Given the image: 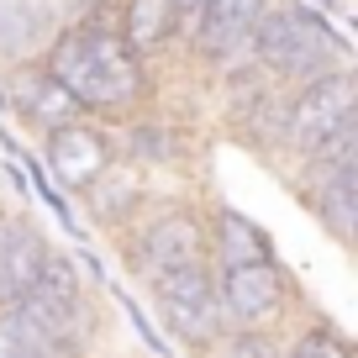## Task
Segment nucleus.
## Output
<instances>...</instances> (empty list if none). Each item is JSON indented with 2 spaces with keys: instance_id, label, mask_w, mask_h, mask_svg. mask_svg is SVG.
<instances>
[{
  "instance_id": "nucleus-1",
  "label": "nucleus",
  "mask_w": 358,
  "mask_h": 358,
  "mask_svg": "<svg viewBox=\"0 0 358 358\" xmlns=\"http://www.w3.org/2000/svg\"><path fill=\"white\" fill-rule=\"evenodd\" d=\"M43 69L64 85L74 111L95 127H122L127 116L153 106V64H143L122 43L111 11L58 27L43 53Z\"/></svg>"
},
{
  "instance_id": "nucleus-2",
  "label": "nucleus",
  "mask_w": 358,
  "mask_h": 358,
  "mask_svg": "<svg viewBox=\"0 0 358 358\" xmlns=\"http://www.w3.org/2000/svg\"><path fill=\"white\" fill-rule=\"evenodd\" d=\"M248 64L268 85L295 95L301 85L332 74V69H353V43H348V27H337L332 16L311 11L301 0H274L248 43Z\"/></svg>"
},
{
  "instance_id": "nucleus-3",
  "label": "nucleus",
  "mask_w": 358,
  "mask_h": 358,
  "mask_svg": "<svg viewBox=\"0 0 358 358\" xmlns=\"http://www.w3.org/2000/svg\"><path fill=\"white\" fill-rule=\"evenodd\" d=\"M116 237H122L127 274H132L137 285H153V280H164V274L206 264V216H201V206H190V201L148 206V211Z\"/></svg>"
},
{
  "instance_id": "nucleus-4",
  "label": "nucleus",
  "mask_w": 358,
  "mask_h": 358,
  "mask_svg": "<svg viewBox=\"0 0 358 358\" xmlns=\"http://www.w3.org/2000/svg\"><path fill=\"white\" fill-rule=\"evenodd\" d=\"M153 295V316L164 327V337L174 348H185V358H211L227 337L222 322V301H216V268L211 264H190L179 274L148 285Z\"/></svg>"
},
{
  "instance_id": "nucleus-5",
  "label": "nucleus",
  "mask_w": 358,
  "mask_h": 358,
  "mask_svg": "<svg viewBox=\"0 0 358 358\" xmlns=\"http://www.w3.org/2000/svg\"><path fill=\"white\" fill-rule=\"evenodd\" d=\"M216 301H222L227 332H268L280 337L295 311V280L280 258L248 268H222L216 274Z\"/></svg>"
},
{
  "instance_id": "nucleus-6",
  "label": "nucleus",
  "mask_w": 358,
  "mask_h": 358,
  "mask_svg": "<svg viewBox=\"0 0 358 358\" xmlns=\"http://www.w3.org/2000/svg\"><path fill=\"white\" fill-rule=\"evenodd\" d=\"M216 79H222L232 143H243L248 153H258V158L285 153V106H290V95H285L280 85H268L253 64H237V69H227V74H216Z\"/></svg>"
},
{
  "instance_id": "nucleus-7",
  "label": "nucleus",
  "mask_w": 358,
  "mask_h": 358,
  "mask_svg": "<svg viewBox=\"0 0 358 358\" xmlns=\"http://www.w3.org/2000/svg\"><path fill=\"white\" fill-rule=\"evenodd\" d=\"M274 0H206L201 11L185 22L179 48L190 53L195 69L206 74H227V69L248 64V43H253L258 22Z\"/></svg>"
},
{
  "instance_id": "nucleus-8",
  "label": "nucleus",
  "mask_w": 358,
  "mask_h": 358,
  "mask_svg": "<svg viewBox=\"0 0 358 358\" xmlns=\"http://www.w3.org/2000/svg\"><path fill=\"white\" fill-rule=\"evenodd\" d=\"M348 122H358V74L332 69V74L311 79L290 95V106H285V153L290 158L311 153L322 137H332Z\"/></svg>"
},
{
  "instance_id": "nucleus-9",
  "label": "nucleus",
  "mask_w": 358,
  "mask_h": 358,
  "mask_svg": "<svg viewBox=\"0 0 358 358\" xmlns=\"http://www.w3.org/2000/svg\"><path fill=\"white\" fill-rule=\"evenodd\" d=\"M111 164H116L111 127H95L85 116H74V122L53 127L43 137V174L58 195H85Z\"/></svg>"
},
{
  "instance_id": "nucleus-10",
  "label": "nucleus",
  "mask_w": 358,
  "mask_h": 358,
  "mask_svg": "<svg viewBox=\"0 0 358 358\" xmlns=\"http://www.w3.org/2000/svg\"><path fill=\"white\" fill-rule=\"evenodd\" d=\"M0 90H6L0 116H16V122H22L27 132H37V137H48L53 127H64V122L79 116L74 101L64 95V85L43 69V58L16 64V69H0Z\"/></svg>"
},
{
  "instance_id": "nucleus-11",
  "label": "nucleus",
  "mask_w": 358,
  "mask_h": 358,
  "mask_svg": "<svg viewBox=\"0 0 358 358\" xmlns=\"http://www.w3.org/2000/svg\"><path fill=\"white\" fill-rule=\"evenodd\" d=\"M79 201H85L90 222L101 227V232H127V227H132L137 216L153 206V179H148V169L116 158V164L106 169V174L95 179V185H90Z\"/></svg>"
},
{
  "instance_id": "nucleus-12",
  "label": "nucleus",
  "mask_w": 358,
  "mask_h": 358,
  "mask_svg": "<svg viewBox=\"0 0 358 358\" xmlns=\"http://www.w3.org/2000/svg\"><path fill=\"white\" fill-rule=\"evenodd\" d=\"M206 216V264L222 274V268H248V264H268L274 258V237L253 222L248 211L216 201Z\"/></svg>"
},
{
  "instance_id": "nucleus-13",
  "label": "nucleus",
  "mask_w": 358,
  "mask_h": 358,
  "mask_svg": "<svg viewBox=\"0 0 358 358\" xmlns=\"http://www.w3.org/2000/svg\"><path fill=\"white\" fill-rule=\"evenodd\" d=\"M290 190L301 195V206L316 216V227H322L343 253H353V243H358V164L337 169V174H327V179L290 185Z\"/></svg>"
},
{
  "instance_id": "nucleus-14",
  "label": "nucleus",
  "mask_w": 358,
  "mask_h": 358,
  "mask_svg": "<svg viewBox=\"0 0 358 358\" xmlns=\"http://www.w3.org/2000/svg\"><path fill=\"white\" fill-rule=\"evenodd\" d=\"M48 258V237L27 211H0V306H11L27 295L32 274Z\"/></svg>"
},
{
  "instance_id": "nucleus-15",
  "label": "nucleus",
  "mask_w": 358,
  "mask_h": 358,
  "mask_svg": "<svg viewBox=\"0 0 358 358\" xmlns=\"http://www.w3.org/2000/svg\"><path fill=\"white\" fill-rule=\"evenodd\" d=\"M111 22H116V32H122V43L132 48L143 64H158V58H164L169 48H179V37H185L179 16L169 11V0H116Z\"/></svg>"
},
{
  "instance_id": "nucleus-16",
  "label": "nucleus",
  "mask_w": 358,
  "mask_h": 358,
  "mask_svg": "<svg viewBox=\"0 0 358 358\" xmlns=\"http://www.w3.org/2000/svg\"><path fill=\"white\" fill-rule=\"evenodd\" d=\"M53 32H58V16L43 0H0V69L43 58Z\"/></svg>"
},
{
  "instance_id": "nucleus-17",
  "label": "nucleus",
  "mask_w": 358,
  "mask_h": 358,
  "mask_svg": "<svg viewBox=\"0 0 358 358\" xmlns=\"http://www.w3.org/2000/svg\"><path fill=\"white\" fill-rule=\"evenodd\" d=\"M111 143H116V158H127V164H137V169H169V164H179V127L174 122H164V116L148 106V111H137V116H127L122 127H111Z\"/></svg>"
},
{
  "instance_id": "nucleus-18",
  "label": "nucleus",
  "mask_w": 358,
  "mask_h": 358,
  "mask_svg": "<svg viewBox=\"0 0 358 358\" xmlns=\"http://www.w3.org/2000/svg\"><path fill=\"white\" fill-rule=\"evenodd\" d=\"M285 358H353V343L343 337V327L332 322H306L301 332H290V343H285Z\"/></svg>"
},
{
  "instance_id": "nucleus-19",
  "label": "nucleus",
  "mask_w": 358,
  "mask_h": 358,
  "mask_svg": "<svg viewBox=\"0 0 358 358\" xmlns=\"http://www.w3.org/2000/svg\"><path fill=\"white\" fill-rule=\"evenodd\" d=\"M301 6H311V11L332 16L337 27H348V22H353V0H301Z\"/></svg>"
},
{
  "instance_id": "nucleus-20",
  "label": "nucleus",
  "mask_w": 358,
  "mask_h": 358,
  "mask_svg": "<svg viewBox=\"0 0 358 358\" xmlns=\"http://www.w3.org/2000/svg\"><path fill=\"white\" fill-rule=\"evenodd\" d=\"M201 6H206V0H169V11H174V16H179V27L190 22V16H195V11H201Z\"/></svg>"
}]
</instances>
